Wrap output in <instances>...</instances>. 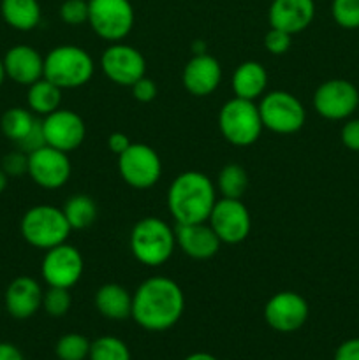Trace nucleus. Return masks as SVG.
<instances>
[{
  "label": "nucleus",
  "mask_w": 359,
  "mask_h": 360,
  "mask_svg": "<svg viewBox=\"0 0 359 360\" xmlns=\"http://www.w3.org/2000/svg\"><path fill=\"white\" fill-rule=\"evenodd\" d=\"M95 308L104 319L122 322L132 316V294L118 283H106L95 292Z\"/></svg>",
  "instance_id": "nucleus-22"
},
{
  "label": "nucleus",
  "mask_w": 359,
  "mask_h": 360,
  "mask_svg": "<svg viewBox=\"0 0 359 360\" xmlns=\"http://www.w3.org/2000/svg\"><path fill=\"white\" fill-rule=\"evenodd\" d=\"M90 360H130V350L120 338L101 336L90 345Z\"/></svg>",
  "instance_id": "nucleus-29"
},
{
  "label": "nucleus",
  "mask_w": 359,
  "mask_h": 360,
  "mask_svg": "<svg viewBox=\"0 0 359 360\" xmlns=\"http://www.w3.org/2000/svg\"><path fill=\"white\" fill-rule=\"evenodd\" d=\"M176 246L194 260H208L220 250L222 241L215 234L208 221L203 224L176 225Z\"/></svg>",
  "instance_id": "nucleus-21"
},
{
  "label": "nucleus",
  "mask_w": 359,
  "mask_h": 360,
  "mask_svg": "<svg viewBox=\"0 0 359 360\" xmlns=\"http://www.w3.org/2000/svg\"><path fill=\"white\" fill-rule=\"evenodd\" d=\"M292 46V35L278 28H270L264 37V48L271 53V55H285Z\"/></svg>",
  "instance_id": "nucleus-35"
},
{
  "label": "nucleus",
  "mask_w": 359,
  "mask_h": 360,
  "mask_svg": "<svg viewBox=\"0 0 359 360\" xmlns=\"http://www.w3.org/2000/svg\"><path fill=\"white\" fill-rule=\"evenodd\" d=\"M2 60L6 76L21 86H30L44 77V56L32 46H13L7 49Z\"/></svg>",
  "instance_id": "nucleus-18"
},
{
  "label": "nucleus",
  "mask_w": 359,
  "mask_h": 360,
  "mask_svg": "<svg viewBox=\"0 0 359 360\" xmlns=\"http://www.w3.org/2000/svg\"><path fill=\"white\" fill-rule=\"evenodd\" d=\"M134 21L130 0H88V25L104 41H123L132 32Z\"/></svg>",
  "instance_id": "nucleus-7"
},
{
  "label": "nucleus",
  "mask_w": 359,
  "mask_h": 360,
  "mask_svg": "<svg viewBox=\"0 0 359 360\" xmlns=\"http://www.w3.org/2000/svg\"><path fill=\"white\" fill-rule=\"evenodd\" d=\"M0 360H25L18 347L11 343H0Z\"/></svg>",
  "instance_id": "nucleus-41"
},
{
  "label": "nucleus",
  "mask_w": 359,
  "mask_h": 360,
  "mask_svg": "<svg viewBox=\"0 0 359 360\" xmlns=\"http://www.w3.org/2000/svg\"><path fill=\"white\" fill-rule=\"evenodd\" d=\"M37 122L39 118L30 109L11 108L0 118V130L7 139L18 144L30 134V130L34 129Z\"/></svg>",
  "instance_id": "nucleus-27"
},
{
  "label": "nucleus",
  "mask_w": 359,
  "mask_h": 360,
  "mask_svg": "<svg viewBox=\"0 0 359 360\" xmlns=\"http://www.w3.org/2000/svg\"><path fill=\"white\" fill-rule=\"evenodd\" d=\"M341 144L351 151H359V118L347 120L340 132Z\"/></svg>",
  "instance_id": "nucleus-38"
},
{
  "label": "nucleus",
  "mask_w": 359,
  "mask_h": 360,
  "mask_svg": "<svg viewBox=\"0 0 359 360\" xmlns=\"http://www.w3.org/2000/svg\"><path fill=\"white\" fill-rule=\"evenodd\" d=\"M0 14L14 30L30 32L41 23V4L39 0H2Z\"/></svg>",
  "instance_id": "nucleus-24"
},
{
  "label": "nucleus",
  "mask_w": 359,
  "mask_h": 360,
  "mask_svg": "<svg viewBox=\"0 0 359 360\" xmlns=\"http://www.w3.org/2000/svg\"><path fill=\"white\" fill-rule=\"evenodd\" d=\"M183 360H218L215 355L206 354V352H196V354H190L189 357H185Z\"/></svg>",
  "instance_id": "nucleus-42"
},
{
  "label": "nucleus",
  "mask_w": 359,
  "mask_h": 360,
  "mask_svg": "<svg viewBox=\"0 0 359 360\" xmlns=\"http://www.w3.org/2000/svg\"><path fill=\"white\" fill-rule=\"evenodd\" d=\"M192 51H194V55H203V53H208L206 42H204V41H196L192 44Z\"/></svg>",
  "instance_id": "nucleus-43"
},
{
  "label": "nucleus",
  "mask_w": 359,
  "mask_h": 360,
  "mask_svg": "<svg viewBox=\"0 0 359 360\" xmlns=\"http://www.w3.org/2000/svg\"><path fill=\"white\" fill-rule=\"evenodd\" d=\"M259 112L264 129L282 136L296 134L306 122V109L303 102L285 90H275L264 95L260 98Z\"/></svg>",
  "instance_id": "nucleus-8"
},
{
  "label": "nucleus",
  "mask_w": 359,
  "mask_h": 360,
  "mask_svg": "<svg viewBox=\"0 0 359 360\" xmlns=\"http://www.w3.org/2000/svg\"><path fill=\"white\" fill-rule=\"evenodd\" d=\"M130 90H132V97L136 98L137 102H143V104L155 101V97H157L158 94V88L157 84H155V81L146 76L141 77L139 81H136V83L130 86Z\"/></svg>",
  "instance_id": "nucleus-36"
},
{
  "label": "nucleus",
  "mask_w": 359,
  "mask_h": 360,
  "mask_svg": "<svg viewBox=\"0 0 359 360\" xmlns=\"http://www.w3.org/2000/svg\"><path fill=\"white\" fill-rule=\"evenodd\" d=\"M250 179L248 172L239 164H227L222 167L217 178V192H220L222 197L227 199H241L245 192L248 190Z\"/></svg>",
  "instance_id": "nucleus-28"
},
{
  "label": "nucleus",
  "mask_w": 359,
  "mask_h": 360,
  "mask_svg": "<svg viewBox=\"0 0 359 360\" xmlns=\"http://www.w3.org/2000/svg\"><path fill=\"white\" fill-rule=\"evenodd\" d=\"M101 69L109 81L118 86H132L146 76V60L143 53L130 44L111 42L101 55Z\"/></svg>",
  "instance_id": "nucleus-10"
},
{
  "label": "nucleus",
  "mask_w": 359,
  "mask_h": 360,
  "mask_svg": "<svg viewBox=\"0 0 359 360\" xmlns=\"http://www.w3.org/2000/svg\"><path fill=\"white\" fill-rule=\"evenodd\" d=\"M84 260L80 250L69 243L46 250L41 264V274L48 287L73 288L81 280Z\"/></svg>",
  "instance_id": "nucleus-11"
},
{
  "label": "nucleus",
  "mask_w": 359,
  "mask_h": 360,
  "mask_svg": "<svg viewBox=\"0 0 359 360\" xmlns=\"http://www.w3.org/2000/svg\"><path fill=\"white\" fill-rule=\"evenodd\" d=\"M208 224L224 245H239L250 236L252 218L241 199H217Z\"/></svg>",
  "instance_id": "nucleus-12"
},
{
  "label": "nucleus",
  "mask_w": 359,
  "mask_h": 360,
  "mask_svg": "<svg viewBox=\"0 0 359 360\" xmlns=\"http://www.w3.org/2000/svg\"><path fill=\"white\" fill-rule=\"evenodd\" d=\"M95 72V62L84 48L74 44L56 46L44 56V79L62 90L84 86Z\"/></svg>",
  "instance_id": "nucleus-4"
},
{
  "label": "nucleus",
  "mask_w": 359,
  "mask_h": 360,
  "mask_svg": "<svg viewBox=\"0 0 359 360\" xmlns=\"http://www.w3.org/2000/svg\"><path fill=\"white\" fill-rule=\"evenodd\" d=\"M42 294L39 281L32 276H18L7 287L4 295L6 311L16 320H27L42 308Z\"/></svg>",
  "instance_id": "nucleus-20"
},
{
  "label": "nucleus",
  "mask_w": 359,
  "mask_h": 360,
  "mask_svg": "<svg viewBox=\"0 0 359 360\" xmlns=\"http://www.w3.org/2000/svg\"><path fill=\"white\" fill-rule=\"evenodd\" d=\"M185 294L172 278L151 276L132 294L134 322L150 333H164L182 320Z\"/></svg>",
  "instance_id": "nucleus-1"
},
{
  "label": "nucleus",
  "mask_w": 359,
  "mask_h": 360,
  "mask_svg": "<svg viewBox=\"0 0 359 360\" xmlns=\"http://www.w3.org/2000/svg\"><path fill=\"white\" fill-rule=\"evenodd\" d=\"M73 165L69 153L51 146H42L28 155V172L32 181L46 190H58L70 179Z\"/></svg>",
  "instance_id": "nucleus-14"
},
{
  "label": "nucleus",
  "mask_w": 359,
  "mask_h": 360,
  "mask_svg": "<svg viewBox=\"0 0 359 360\" xmlns=\"http://www.w3.org/2000/svg\"><path fill=\"white\" fill-rule=\"evenodd\" d=\"M0 169L7 174V178H20L28 172V155L21 150H14L7 153L0 162Z\"/></svg>",
  "instance_id": "nucleus-34"
},
{
  "label": "nucleus",
  "mask_w": 359,
  "mask_h": 360,
  "mask_svg": "<svg viewBox=\"0 0 359 360\" xmlns=\"http://www.w3.org/2000/svg\"><path fill=\"white\" fill-rule=\"evenodd\" d=\"M60 20L70 27L88 23V0H63L60 6Z\"/></svg>",
  "instance_id": "nucleus-33"
},
{
  "label": "nucleus",
  "mask_w": 359,
  "mask_h": 360,
  "mask_svg": "<svg viewBox=\"0 0 359 360\" xmlns=\"http://www.w3.org/2000/svg\"><path fill=\"white\" fill-rule=\"evenodd\" d=\"M315 18L313 0H273L267 11L271 28L294 35L306 30Z\"/></svg>",
  "instance_id": "nucleus-19"
},
{
  "label": "nucleus",
  "mask_w": 359,
  "mask_h": 360,
  "mask_svg": "<svg viewBox=\"0 0 359 360\" xmlns=\"http://www.w3.org/2000/svg\"><path fill=\"white\" fill-rule=\"evenodd\" d=\"M20 231L28 245L46 252L53 246L67 243L73 229H70L62 207L51 206V204H39V206H32L23 214Z\"/></svg>",
  "instance_id": "nucleus-5"
},
{
  "label": "nucleus",
  "mask_w": 359,
  "mask_h": 360,
  "mask_svg": "<svg viewBox=\"0 0 359 360\" xmlns=\"http://www.w3.org/2000/svg\"><path fill=\"white\" fill-rule=\"evenodd\" d=\"M183 86L194 97H208L222 81V67L210 53L194 55L183 67Z\"/></svg>",
  "instance_id": "nucleus-17"
},
{
  "label": "nucleus",
  "mask_w": 359,
  "mask_h": 360,
  "mask_svg": "<svg viewBox=\"0 0 359 360\" xmlns=\"http://www.w3.org/2000/svg\"><path fill=\"white\" fill-rule=\"evenodd\" d=\"M217 202V186L199 171H185L169 185L168 207L176 225L203 224Z\"/></svg>",
  "instance_id": "nucleus-2"
},
{
  "label": "nucleus",
  "mask_w": 359,
  "mask_h": 360,
  "mask_svg": "<svg viewBox=\"0 0 359 360\" xmlns=\"http://www.w3.org/2000/svg\"><path fill=\"white\" fill-rule=\"evenodd\" d=\"M42 146H46V139L44 132H42V120H39V122L35 123L34 129L30 130V134H28L23 141H20V143L16 144V148L23 151V153L30 155L32 151L39 150V148Z\"/></svg>",
  "instance_id": "nucleus-37"
},
{
  "label": "nucleus",
  "mask_w": 359,
  "mask_h": 360,
  "mask_svg": "<svg viewBox=\"0 0 359 360\" xmlns=\"http://www.w3.org/2000/svg\"><path fill=\"white\" fill-rule=\"evenodd\" d=\"M218 129L225 141L234 146H252L263 134V118L253 101L232 97L218 112Z\"/></svg>",
  "instance_id": "nucleus-6"
},
{
  "label": "nucleus",
  "mask_w": 359,
  "mask_h": 360,
  "mask_svg": "<svg viewBox=\"0 0 359 360\" xmlns=\"http://www.w3.org/2000/svg\"><path fill=\"white\" fill-rule=\"evenodd\" d=\"M27 104L35 116L51 115L53 111L60 109V104H62V88L41 77L28 86Z\"/></svg>",
  "instance_id": "nucleus-25"
},
{
  "label": "nucleus",
  "mask_w": 359,
  "mask_h": 360,
  "mask_svg": "<svg viewBox=\"0 0 359 360\" xmlns=\"http://www.w3.org/2000/svg\"><path fill=\"white\" fill-rule=\"evenodd\" d=\"M232 91L234 97L246 98V101H256V98L263 97L267 86V72L263 67V63L253 62H243L234 70L231 79Z\"/></svg>",
  "instance_id": "nucleus-23"
},
{
  "label": "nucleus",
  "mask_w": 359,
  "mask_h": 360,
  "mask_svg": "<svg viewBox=\"0 0 359 360\" xmlns=\"http://www.w3.org/2000/svg\"><path fill=\"white\" fill-rule=\"evenodd\" d=\"M63 214L73 231H83L94 225L97 220V204L87 193H76L69 197L62 206Z\"/></svg>",
  "instance_id": "nucleus-26"
},
{
  "label": "nucleus",
  "mask_w": 359,
  "mask_h": 360,
  "mask_svg": "<svg viewBox=\"0 0 359 360\" xmlns=\"http://www.w3.org/2000/svg\"><path fill=\"white\" fill-rule=\"evenodd\" d=\"M331 14L338 27L345 30H358L359 28V0H333Z\"/></svg>",
  "instance_id": "nucleus-32"
},
{
  "label": "nucleus",
  "mask_w": 359,
  "mask_h": 360,
  "mask_svg": "<svg viewBox=\"0 0 359 360\" xmlns=\"http://www.w3.org/2000/svg\"><path fill=\"white\" fill-rule=\"evenodd\" d=\"M42 132L48 146L70 153L83 144L87 125L76 111L60 108L42 118Z\"/></svg>",
  "instance_id": "nucleus-16"
},
{
  "label": "nucleus",
  "mask_w": 359,
  "mask_h": 360,
  "mask_svg": "<svg viewBox=\"0 0 359 360\" xmlns=\"http://www.w3.org/2000/svg\"><path fill=\"white\" fill-rule=\"evenodd\" d=\"M129 246L137 262L146 267H160L171 259L176 248L175 229L162 218H141L130 231Z\"/></svg>",
  "instance_id": "nucleus-3"
},
{
  "label": "nucleus",
  "mask_w": 359,
  "mask_h": 360,
  "mask_svg": "<svg viewBox=\"0 0 359 360\" xmlns=\"http://www.w3.org/2000/svg\"><path fill=\"white\" fill-rule=\"evenodd\" d=\"M310 306L301 294L292 290L277 292L264 306V320L277 333H296L306 323Z\"/></svg>",
  "instance_id": "nucleus-15"
},
{
  "label": "nucleus",
  "mask_w": 359,
  "mask_h": 360,
  "mask_svg": "<svg viewBox=\"0 0 359 360\" xmlns=\"http://www.w3.org/2000/svg\"><path fill=\"white\" fill-rule=\"evenodd\" d=\"M90 341L77 333L63 334L56 341L55 354L58 360H84L90 354Z\"/></svg>",
  "instance_id": "nucleus-30"
},
{
  "label": "nucleus",
  "mask_w": 359,
  "mask_h": 360,
  "mask_svg": "<svg viewBox=\"0 0 359 360\" xmlns=\"http://www.w3.org/2000/svg\"><path fill=\"white\" fill-rule=\"evenodd\" d=\"M6 69H4V60L0 58V86L4 84V81H6Z\"/></svg>",
  "instance_id": "nucleus-45"
},
{
  "label": "nucleus",
  "mask_w": 359,
  "mask_h": 360,
  "mask_svg": "<svg viewBox=\"0 0 359 360\" xmlns=\"http://www.w3.org/2000/svg\"><path fill=\"white\" fill-rule=\"evenodd\" d=\"M70 306H73V297H70L69 288L48 287V290L42 294V309L53 319L67 315Z\"/></svg>",
  "instance_id": "nucleus-31"
},
{
  "label": "nucleus",
  "mask_w": 359,
  "mask_h": 360,
  "mask_svg": "<svg viewBox=\"0 0 359 360\" xmlns=\"http://www.w3.org/2000/svg\"><path fill=\"white\" fill-rule=\"evenodd\" d=\"M118 172L123 181L137 190L151 188L162 176V160L157 151L144 143H132L118 155Z\"/></svg>",
  "instance_id": "nucleus-9"
},
{
  "label": "nucleus",
  "mask_w": 359,
  "mask_h": 360,
  "mask_svg": "<svg viewBox=\"0 0 359 360\" xmlns=\"http://www.w3.org/2000/svg\"><path fill=\"white\" fill-rule=\"evenodd\" d=\"M333 360H359V338L344 341L334 352Z\"/></svg>",
  "instance_id": "nucleus-39"
},
{
  "label": "nucleus",
  "mask_w": 359,
  "mask_h": 360,
  "mask_svg": "<svg viewBox=\"0 0 359 360\" xmlns=\"http://www.w3.org/2000/svg\"><path fill=\"white\" fill-rule=\"evenodd\" d=\"M7 181H9V178H7L6 172L0 169V193H4V190L7 188Z\"/></svg>",
  "instance_id": "nucleus-44"
},
{
  "label": "nucleus",
  "mask_w": 359,
  "mask_h": 360,
  "mask_svg": "<svg viewBox=\"0 0 359 360\" xmlns=\"http://www.w3.org/2000/svg\"><path fill=\"white\" fill-rule=\"evenodd\" d=\"M130 144H132V143H130V139H129V136H127V134H123V132L109 134L108 148L113 151V153L116 155V157H118L120 153H123V151H125L127 148L130 146Z\"/></svg>",
  "instance_id": "nucleus-40"
},
{
  "label": "nucleus",
  "mask_w": 359,
  "mask_h": 360,
  "mask_svg": "<svg viewBox=\"0 0 359 360\" xmlns=\"http://www.w3.org/2000/svg\"><path fill=\"white\" fill-rule=\"evenodd\" d=\"M313 109L326 120H348L359 108V90L347 79H327L313 94Z\"/></svg>",
  "instance_id": "nucleus-13"
}]
</instances>
